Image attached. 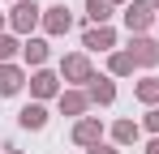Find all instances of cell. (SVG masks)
<instances>
[{"instance_id":"3","label":"cell","mask_w":159,"mask_h":154,"mask_svg":"<svg viewBox=\"0 0 159 154\" xmlns=\"http://www.w3.org/2000/svg\"><path fill=\"white\" fill-rule=\"evenodd\" d=\"M60 73L69 77V81H90V60H86V56H65V64H60Z\"/></svg>"},{"instance_id":"7","label":"cell","mask_w":159,"mask_h":154,"mask_svg":"<svg viewBox=\"0 0 159 154\" xmlns=\"http://www.w3.org/2000/svg\"><path fill=\"white\" fill-rule=\"evenodd\" d=\"M133 64H159V47L151 43V39H133Z\"/></svg>"},{"instance_id":"17","label":"cell","mask_w":159,"mask_h":154,"mask_svg":"<svg viewBox=\"0 0 159 154\" xmlns=\"http://www.w3.org/2000/svg\"><path fill=\"white\" fill-rule=\"evenodd\" d=\"M112 73H120V77L133 73V56L129 51H116V56H112Z\"/></svg>"},{"instance_id":"9","label":"cell","mask_w":159,"mask_h":154,"mask_svg":"<svg viewBox=\"0 0 159 154\" xmlns=\"http://www.w3.org/2000/svg\"><path fill=\"white\" fill-rule=\"evenodd\" d=\"M86 103H90V94L69 90V94H60V111H65V116H82V111H86Z\"/></svg>"},{"instance_id":"10","label":"cell","mask_w":159,"mask_h":154,"mask_svg":"<svg viewBox=\"0 0 159 154\" xmlns=\"http://www.w3.org/2000/svg\"><path fill=\"white\" fill-rule=\"evenodd\" d=\"M22 90V73L13 64H0V94H17Z\"/></svg>"},{"instance_id":"21","label":"cell","mask_w":159,"mask_h":154,"mask_svg":"<svg viewBox=\"0 0 159 154\" xmlns=\"http://www.w3.org/2000/svg\"><path fill=\"white\" fill-rule=\"evenodd\" d=\"M151 154H159V137H155V141H151Z\"/></svg>"},{"instance_id":"6","label":"cell","mask_w":159,"mask_h":154,"mask_svg":"<svg viewBox=\"0 0 159 154\" xmlns=\"http://www.w3.org/2000/svg\"><path fill=\"white\" fill-rule=\"evenodd\" d=\"M82 43H86V47H90V51H107V47H112V43H116V34H112L107 26H90Z\"/></svg>"},{"instance_id":"4","label":"cell","mask_w":159,"mask_h":154,"mask_svg":"<svg viewBox=\"0 0 159 154\" xmlns=\"http://www.w3.org/2000/svg\"><path fill=\"white\" fill-rule=\"evenodd\" d=\"M99 137H103L99 120H78V128H73V141L78 146H99Z\"/></svg>"},{"instance_id":"14","label":"cell","mask_w":159,"mask_h":154,"mask_svg":"<svg viewBox=\"0 0 159 154\" xmlns=\"http://www.w3.org/2000/svg\"><path fill=\"white\" fill-rule=\"evenodd\" d=\"M112 137H116L120 146H129V141H138V124H133V120H116V128H112Z\"/></svg>"},{"instance_id":"23","label":"cell","mask_w":159,"mask_h":154,"mask_svg":"<svg viewBox=\"0 0 159 154\" xmlns=\"http://www.w3.org/2000/svg\"><path fill=\"white\" fill-rule=\"evenodd\" d=\"M9 154H22V150H9Z\"/></svg>"},{"instance_id":"15","label":"cell","mask_w":159,"mask_h":154,"mask_svg":"<svg viewBox=\"0 0 159 154\" xmlns=\"http://www.w3.org/2000/svg\"><path fill=\"white\" fill-rule=\"evenodd\" d=\"M22 51H26V60H30V64H43V60H48V43H43V39H30Z\"/></svg>"},{"instance_id":"22","label":"cell","mask_w":159,"mask_h":154,"mask_svg":"<svg viewBox=\"0 0 159 154\" xmlns=\"http://www.w3.org/2000/svg\"><path fill=\"white\" fill-rule=\"evenodd\" d=\"M151 4H155V9H159V0H151Z\"/></svg>"},{"instance_id":"24","label":"cell","mask_w":159,"mask_h":154,"mask_svg":"<svg viewBox=\"0 0 159 154\" xmlns=\"http://www.w3.org/2000/svg\"><path fill=\"white\" fill-rule=\"evenodd\" d=\"M112 4H116V0H112Z\"/></svg>"},{"instance_id":"2","label":"cell","mask_w":159,"mask_h":154,"mask_svg":"<svg viewBox=\"0 0 159 154\" xmlns=\"http://www.w3.org/2000/svg\"><path fill=\"white\" fill-rule=\"evenodd\" d=\"M151 17H155V4L133 0L129 9H125V26H129V30H146V26H151Z\"/></svg>"},{"instance_id":"20","label":"cell","mask_w":159,"mask_h":154,"mask_svg":"<svg viewBox=\"0 0 159 154\" xmlns=\"http://www.w3.org/2000/svg\"><path fill=\"white\" fill-rule=\"evenodd\" d=\"M90 154H120V150H112V146H90Z\"/></svg>"},{"instance_id":"12","label":"cell","mask_w":159,"mask_h":154,"mask_svg":"<svg viewBox=\"0 0 159 154\" xmlns=\"http://www.w3.org/2000/svg\"><path fill=\"white\" fill-rule=\"evenodd\" d=\"M86 17L95 26H107V17H112V0H86Z\"/></svg>"},{"instance_id":"8","label":"cell","mask_w":159,"mask_h":154,"mask_svg":"<svg viewBox=\"0 0 159 154\" xmlns=\"http://www.w3.org/2000/svg\"><path fill=\"white\" fill-rule=\"evenodd\" d=\"M17 120H22V128H43L48 124V111H43V103H26Z\"/></svg>"},{"instance_id":"16","label":"cell","mask_w":159,"mask_h":154,"mask_svg":"<svg viewBox=\"0 0 159 154\" xmlns=\"http://www.w3.org/2000/svg\"><path fill=\"white\" fill-rule=\"evenodd\" d=\"M138 99H142V103H159V77H151V81L138 86Z\"/></svg>"},{"instance_id":"13","label":"cell","mask_w":159,"mask_h":154,"mask_svg":"<svg viewBox=\"0 0 159 154\" xmlns=\"http://www.w3.org/2000/svg\"><path fill=\"white\" fill-rule=\"evenodd\" d=\"M90 99L95 103H112L116 99V86H112L107 77H90Z\"/></svg>"},{"instance_id":"1","label":"cell","mask_w":159,"mask_h":154,"mask_svg":"<svg viewBox=\"0 0 159 154\" xmlns=\"http://www.w3.org/2000/svg\"><path fill=\"white\" fill-rule=\"evenodd\" d=\"M39 17H43V13H39V4H34V0H22V4L13 9V17H9V26L26 34V30H30V26H34V22H39Z\"/></svg>"},{"instance_id":"5","label":"cell","mask_w":159,"mask_h":154,"mask_svg":"<svg viewBox=\"0 0 159 154\" xmlns=\"http://www.w3.org/2000/svg\"><path fill=\"white\" fill-rule=\"evenodd\" d=\"M43 26H48V34H65V30L73 26V17H69V9H65V4H56V9L43 13Z\"/></svg>"},{"instance_id":"19","label":"cell","mask_w":159,"mask_h":154,"mask_svg":"<svg viewBox=\"0 0 159 154\" xmlns=\"http://www.w3.org/2000/svg\"><path fill=\"white\" fill-rule=\"evenodd\" d=\"M146 128H151V133H159V111H151V116H146Z\"/></svg>"},{"instance_id":"11","label":"cell","mask_w":159,"mask_h":154,"mask_svg":"<svg viewBox=\"0 0 159 154\" xmlns=\"http://www.w3.org/2000/svg\"><path fill=\"white\" fill-rule=\"evenodd\" d=\"M30 90H34V99H52L56 94V77L52 73H34L30 77Z\"/></svg>"},{"instance_id":"25","label":"cell","mask_w":159,"mask_h":154,"mask_svg":"<svg viewBox=\"0 0 159 154\" xmlns=\"http://www.w3.org/2000/svg\"><path fill=\"white\" fill-rule=\"evenodd\" d=\"M17 4H22V0H17Z\"/></svg>"},{"instance_id":"18","label":"cell","mask_w":159,"mask_h":154,"mask_svg":"<svg viewBox=\"0 0 159 154\" xmlns=\"http://www.w3.org/2000/svg\"><path fill=\"white\" fill-rule=\"evenodd\" d=\"M17 51V39H9V34H0V64H9V56Z\"/></svg>"}]
</instances>
